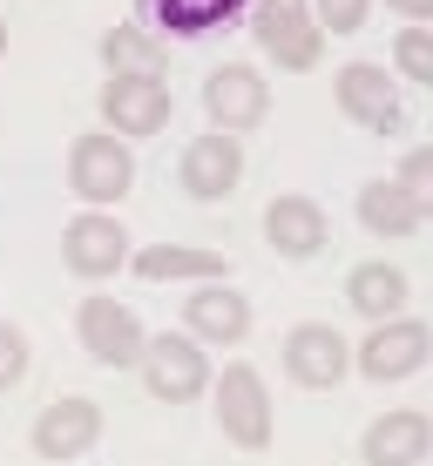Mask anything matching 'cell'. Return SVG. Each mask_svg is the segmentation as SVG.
Here are the masks:
<instances>
[{
  "instance_id": "obj_18",
  "label": "cell",
  "mask_w": 433,
  "mask_h": 466,
  "mask_svg": "<svg viewBox=\"0 0 433 466\" xmlns=\"http://www.w3.org/2000/svg\"><path fill=\"white\" fill-rule=\"evenodd\" d=\"M264 237H271V250L278 257H318L332 244V223L325 210H318L312 197H271V210H264Z\"/></svg>"
},
{
  "instance_id": "obj_22",
  "label": "cell",
  "mask_w": 433,
  "mask_h": 466,
  "mask_svg": "<svg viewBox=\"0 0 433 466\" xmlns=\"http://www.w3.org/2000/svg\"><path fill=\"white\" fill-rule=\"evenodd\" d=\"M393 183L407 189V203H413V210H420V223H427V217H433V142H420V149L399 156Z\"/></svg>"
},
{
  "instance_id": "obj_26",
  "label": "cell",
  "mask_w": 433,
  "mask_h": 466,
  "mask_svg": "<svg viewBox=\"0 0 433 466\" xmlns=\"http://www.w3.org/2000/svg\"><path fill=\"white\" fill-rule=\"evenodd\" d=\"M387 7H393L407 27H427V21H433V0H387Z\"/></svg>"
},
{
  "instance_id": "obj_15",
  "label": "cell",
  "mask_w": 433,
  "mask_h": 466,
  "mask_svg": "<svg viewBox=\"0 0 433 466\" xmlns=\"http://www.w3.org/2000/svg\"><path fill=\"white\" fill-rule=\"evenodd\" d=\"M183 331L197 345H244L251 339V298L231 284H203L183 298Z\"/></svg>"
},
{
  "instance_id": "obj_23",
  "label": "cell",
  "mask_w": 433,
  "mask_h": 466,
  "mask_svg": "<svg viewBox=\"0 0 433 466\" xmlns=\"http://www.w3.org/2000/svg\"><path fill=\"white\" fill-rule=\"evenodd\" d=\"M393 68L407 75L413 88H433V27H399V41H393Z\"/></svg>"
},
{
  "instance_id": "obj_8",
  "label": "cell",
  "mask_w": 433,
  "mask_h": 466,
  "mask_svg": "<svg viewBox=\"0 0 433 466\" xmlns=\"http://www.w3.org/2000/svg\"><path fill=\"white\" fill-rule=\"evenodd\" d=\"M427 359H433V325H420V318H387V325H373L359 339V379H373V385L413 379Z\"/></svg>"
},
{
  "instance_id": "obj_11",
  "label": "cell",
  "mask_w": 433,
  "mask_h": 466,
  "mask_svg": "<svg viewBox=\"0 0 433 466\" xmlns=\"http://www.w3.org/2000/svg\"><path fill=\"white\" fill-rule=\"evenodd\" d=\"M95 440H102V406L82 399V392L41 406L35 412V432H27V446H35L41 460H82V453H95Z\"/></svg>"
},
{
  "instance_id": "obj_16",
  "label": "cell",
  "mask_w": 433,
  "mask_h": 466,
  "mask_svg": "<svg viewBox=\"0 0 433 466\" xmlns=\"http://www.w3.org/2000/svg\"><path fill=\"white\" fill-rule=\"evenodd\" d=\"M407 298H413V278L393 264V257H366V264L345 270V304H352L359 318H373V325L407 318Z\"/></svg>"
},
{
  "instance_id": "obj_5",
  "label": "cell",
  "mask_w": 433,
  "mask_h": 466,
  "mask_svg": "<svg viewBox=\"0 0 433 466\" xmlns=\"http://www.w3.org/2000/svg\"><path fill=\"white\" fill-rule=\"evenodd\" d=\"M142 385H149V399H163V406H190V399H203L217 385L211 351L190 339V331H156L149 351H142Z\"/></svg>"
},
{
  "instance_id": "obj_24",
  "label": "cell",
  "mask_w": 433,
  "mask_h": 466,
  "mask_svg": "<svg viewBox=\"0 0 433 466\" xmlns=\"http://www.w3.org/2000/svg\"><path fill=\"white\" fill-rule=\"evenodd\" d=\"M312 14H318L325 35H359L366 14H373V0H312Z\"/></svg>"
},
{
  "instance_id": "obj_6",
  "label": "cell",
  "mask_w": 433,
  "mask_h": 466,
  "mask_svg": "<svg viewBox=\"0 0 433 466\" xmlns=\"http://www.w3.org/2000/svg\"><path fill=\"white\" fill-rule=\"evenodd\" d=\"M332 102H339L345 122L373 128V136H393V128H407V108H399V75L373 68V61H345V68L332 75Z\"/></svg>"
},
{
  "instance_id": "obj_10",
  "label": "cell",
  "mask_w": 433,
  "mask_h": 466,
  "mask_svg": "<svg viewBox=\"0 0 433 466\" xmlns=\"http://www.w3.org/2000/svg\"><path fill=\"white\" fill-rule=\"evenodd\" d=\"M176 176H183L190 203H223L237 183H244V142L211 128V136H197L183 156H176Z\"/></svg>"
},
{
  "instance_id": "obj_19",
  "label": "cell",
  "mask_w": 433,
  "mask_h": 466,
  "mask_svg": "<svg viewBox=\"0 0 433 466\" xmlns=\"http://www.w3.org/2000/svg\"><path fill=\"white\" fill-rule=\"evenodd\" d=\"M129 264L149 284H223V250H197V244H149Z\"/></svg>"
},
{
  "instance_id": "obj_20",
  "label": "cell",
  "mask_w": 433,
  "mask_h": 466,
  "mask_svg": "<svg viewBox=\"0 0 433 466\" xmlns=\"http://www.w3.org/2000/svg\"><path fill=\"white\" fill-rule=\"evenodd\" d=\"M163 61H170L163 35H156V27H142V21H122V27H108V35H102V68H108V75L163 82Z\"/></svg>"
},
{
  "instance_id": "obj_27",
  "label": "cell",
  "mask_w": 433,
  "mask_h": 466,
  "mask_svg": "<svg viewBox=\"0 0 433 466\" xmlns=\"http://www.w3.org/2000/svg\"><path fill=\"white\" fill-rule=\"evenodd\" d=\"M0 55H7V21H0Z\"/></svg>"
},
{
  "instance_id": "obj_1",
  "label": "cell",
  "mask_w": 433,
  "mask_h": 466,
  "mask_svg": "<svg viewBox=\"0 0 433 466\" xmlns=\"http://www.w3.org/2000/svg\"><path fill=\"white\" fill-rule=\"evenodd\" d=\"M68 189L88 203V210H108V203H122L136 189V156L122 136H108V128H88V136L68 142Z\"/></svg>"
},
{
  "instance_id": "obj_13",
  "label": "cell",
  "mask_w": 433,
  "mask_h": 466,
  "mask_svg": "<svg viewBox=\"0 0 433 466\" xmlns=\"http://www.w3.org/2000/svg\"><path fill=\"white\" fill-rule=\"evenodd\" d=\"M102 122L108 136H156L170 128V82H136V75H108L102 82Z\"/></svg>"
},
{
  "instance_id": "obj_3",
  "label": "cell",
  "mask_w": 433,
  "mask_h": 466,
  "mask_svg": "<svg viewBox=\"0 0 433 466\" xmlns=\"http://www.w3.org/2000/svg\"><path fill=\"white\" fill-rule=\"evenodd\" d=\"M217 432L237 446V453H264L271 446V432H278V420H271V392H264V379H258V365H223L217 372Z\"/></svg>"
},
{
  "instance_id": "obj_21",
  "label": "cell",
  "mask_w": 433,
  "mask_h": 466,
  "mask_svg": "<svg viewBox=\"0 0 433 466\" xmlns=\"http://www.w3.org/2000/svg\"><path fill=\"white\" fill-rule=\"evenodd\" d=\"M359 223H366L373 237H387V244H399V237L420 230V210H413L407 189L387 176V183H366V189H359Z\"/></svg>"
},
{
  "instance_id": "obj_9",
  "label": "cell",
  "mask_w": 433,
  "mask_h": 466,
  "mask_svg": "<svg viewBox=\"0 0 433 466\" xmlns=\"http://www.w3.org/2000/svg\"><path fill=\"white\" fill-rule=\"evenodd\" d=\"M129 257H136V250H129V230H122V223L108 217V210H82V217L68 223V230H61V264H68L82 284L116 278Z\"/></svg>"
},
{
  "instance_id": "obj_4",
  "label": "cell",
  "mask_w": 433,
  "mask_h": 466,
  "mask_svg": "<svg viewBox=\"0 0 433 466\" xmlns=\"http://www.w3.org/2000/svg\"><path fill=\"white\" fill-rule=\"evenodd\" d=\"M251 35L271 55V68H292V75H304L325 55V27H318L312 0H251Z\"/></svg>"
},
{
  "instance_id": "obj_17",
  "label": "cell",
  "mask_w": 433,
  "mask_h": 466,
  "mask_svg": "<svg viewBox=\"0 0 433 466\" xmlns=\"http://www.w3.org/2000/svg\"><path fill=\"white\" fill-rule=\"evenodd\" d=\"M142 27L156 21V35H176V41H197V35H217V27L244 21L251 0H136Z\"/></svg>"
},
{
  "instance_id": "obj_25",
  "label": "cell",
  "mask_w": 433,
  "mask_h": 466,
  "mask_svg": "<svg viewBox=\"0 0 433 466\" xmlns=\"http://www.w3.org/2000/svg\"><path fill=\"white\" fill-rule=\"evenodd\" d=\"M21 379H27V331L0 318V392H14Z\"/></svg>"
},
{
  "instance_id": "obj_2",
  "label": "cell",
  "mask_w": 433,
  "mask_h": 466,
  "mask_svg": "<svg viewBox=\"0 0 433 466\" xmlns=\"http://www.w3.org/2000/svg\"><path fill=\"white\" fill-rule=\"evenodd\" d=\"M75 339H82V351L95 365H108V372H142V351H149V331H142V318L129 311L122 298L95 291L75 304Z\"/></svg>"
},
{
  "instance_id": "obj_12",
  "label": "cell",
  "mask_w": 433,
  "mask_h": 466,
  "mask_svg": "<svg viewBox=\"0 0 433 466\" xmlns=\"http://www.w3.org/2000/svg\"><path fill=\"white\" fill-rule=\"evenodd\" d=\"M284 372H292V385H304V392H332L345 372H352V345L339 339L332 325H292L284 331Z\"/></svg>"
},
{
  "instance_id": "obj_14",
  "label": "cell",
  "mask_w": 433,
  "mask_h": 466,
  "mask_svg": "<svg viewBox=\"0 0 433 466\" xmlns=\"http://www.w3.org/2000/svg\"><path fill=\"white\" fill-rule=\"evenodd\" d=\"M359 460L366 466H427L433 460V420L413 412V406L379 412V420L366 426V440H359Z\"/></svg>"
},
{
  "instance_id": "obj_7",
  "label": "cell",
  "mask_w": 433,
  "mask_h": 466,
  "mask_svg": "<svg viewBox=\"0 0 433 466\" xmlns=\"http://www.w3.org/2000/svg\"><path fill=\"white\" fill-rule=\"evenodd\" d=\"M203 116H211L217 136L244 142L271 116V82L258 68H244V61H223V68H211V82H203Z\"/></svg>"
}]
</instances>
